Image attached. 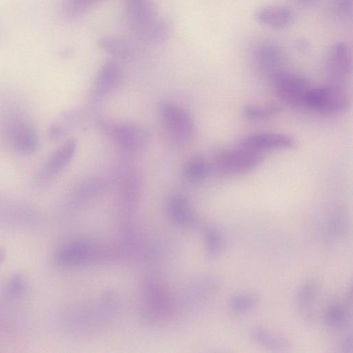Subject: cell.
I'll return each instance as SVG.
<instances>
[{"instance_id": "603a6c76", "label": "cell", "mask_w": 353, "mask_h": 353, "mask_svg": "<svg viewBox=\"0 0 353 353\" xmlns=\"http://www.w3.org/2000/svg\"><path fill=\"white\" fill-rule=\"evenodd\" d=\"M257 303V297L252 294H240L233 296L230 303L231 310L236 314L252 310Z\"/></svg>"}, {"instance_id": "ba28073f", "label": "cell", "mask_w": 353, "mask_h": 353, "mask_svg": "<svg viewBox=\"0 0 353 353\" xmlns=\"http://www.w3.org/2000/svg\"><path fill=\"white\" fill-rule=\"evenodd\" d=\"M306 108L324 114L344 112L349 106V99L343 87L328 84L308 91Z\"/></svg>"}, {"instance_id": "1f68e13d", "label": "cell", "mask_w": 353, "mask_h": 353, "mask_svg": "<svg viewBox=\"0 0 353 353\" xmlns=\"http://www.w3.org/2000/svg\"><path fill=\"white\" fill-rule=\"evenodd\" d=\"M300 2L305 4H310L314 2V0H299Z\"/></svg>"}, {"instance_id": "30bf717a", "label": "cell", "mask_w": 353, "mask_h": 353, "mask_svg": "<svg viewBox=\"0 0 353 353\" xmlns=\"http://www.w3.org/2000/svg\"><path fill=\"white\" fill-rule=\"evenodd\" d=\"M351 70L352 56L348 46L343 41L332 43L325 59V71L329 84L343 87Z\"/></svg>"}, {"instance_id": "2e32d148", "label": "cell", "mask_w": 353, "mask_h": 353, "mask_svg": "<svg viewBox=\"0 0 353 353\" xmlns=\"http://www.w3.org/2000/svg\"><path fill=\"white\" fill-rule=\"evenodd\" d=\"M120 69L116 62L108 61L100 69L93 84L94 94L101 97L110 91L117 84Z\"/></svg>"}, {"instance_id": "4fadbf2b", "label": "cell", "mask_w": 353, "mask_h": 353, "mask_svg": "<svg viewBox=\"0 0 353 353\" xmlns=\"http://www.w3.org/2000/svg\"><path fill=\"white\" fill-rule=\"evenodd\" d=\"M165 212L169 219L175 224L186 228L199 225L195 215L190 208L188 200L183 195L170 196L165 205Z\"/></svg>"}, {"instance_id": "52a82bcc", "label": "cell", "mask_w": 353, "mask_h": 353, "mask_svg": "<svg viewBox=\"0 0 353 353\" xmlns=\"http://www.w3.org/2000/svg\"><path fill=\"white\" fill-rule=\"evenodd\" d=\"M77 146V141L69 139L54 150L35 172L32 185L39 188L50 185L70 163Z\"/></svg>"}, {"instance_id": "8992f818", "label": "cell", "mask_w": 353, "mask_h": 353, "mask_svg": "<svg viewBox=\"0 0 353 353\" xmlns=\"http://www.w3.org/2000/svg\"><path fill=\"white\" fill-rule=\"evenodd\" d=\"M143 315L149 322L162 321L176 308V302L159 282L150 280L143 288Z\"/></svg>"}, {"instance_id": "4316f807", "label": "cell", "mask_w": 353, "mask_h": 353, "mask_svg": "<svg viewBox=\"0 0 353 353\" xmlns=\"http://www.w3.org/2000/svg\"><path fill=\"white\" fill-rule=\"evenodd\" d=\"M26 282L23 276L16 274L8 281V291L12 296L19 297L26 292Z\"/></svg>"}, {"instance_id": "ac0fdd59", "label": "cell", "mask_w": 353, "mask_h": 353, "mask_svg": "<svg viewBox=\"0 0 353 353\" xmlns=\"http://www.w3.org/2000/svg\"><path fill=\"white\" fill-rule=\"evenodd\" d=\"M250 337L255 343L274 351H287L290 347L285 339L262 328L253 329Z\"/></svg>"}, {"instance_id": "ffe728a7", "label": "cell", "mask_w": 353, "mask_h": 353, "mask_svg": "<svg viewBox=\"0 0 353 353\" xmlns=\"http://www.w3.org/2000/svg\"><path fill=\"white\" fill-rule=\"evenodd\" d=\"M347 230L345 212L341 208L335 209L329 217L326 228V238L328 242H334L343 236Z\"/></svg>"}, {"instance_id": "4dcf8cb0", "label": "cell", "mask_w": 353, "mask_h": 353, "mask_svg": "<svg viewBox=\"0 0 353 353\" xmlns=\"http://www.w3.org/2000/svg\"><path fill=\"white\" fill-rule=\"evenodd\" d=\"M6 257V252L5 250L0 248V263L3 261Z\"/></svg>"}, {"instance_id": "277c9868", "label": "cell", "mask_w": 353, "mask_h": 353, "mask_svg": "<svg viewBox=\"0 0 353 353\" xmlns=\"http://www.w3.org/2000/svg\"><path fill=\"white\" fill-rule=\"evenodd\" d=\"M270 80L276 94L283 103L294 108H306V96L312 88L307 78L279 69L270 74Z\"/></svg>"}, {"instance_id": "d6986e66", "label": "cell", "mask_w": 353, "mask_h": 353, "mask_svg": "<svg viewBox=\"0 0 353 353\" xmlns=\"http://www.w3.org/2000/svg\"><path fill=\"white\" fill-rule=\"evenodd\" d=\"M210 172V163L202 156L196 155L186 162L183 175L187 181L197 183L205 179Z\"/></svg>"}, {"instance_id": "7a4b0ae2", "label": "cell", "mask_w": 353, "mask_h": 353, "mask_svg": "<svg viewBox=\"0 0 353 353\" xmlns=\"http://www.w3.org/2000/svg\"><path fill=\"white\" fill-rule=\"evenodd\" d=\"M1 134L8 146L18 155H32L39 147V137L35 127L23 116L8 117L3 123Z\"/></svg>"}, {"instance_id": "7c38bea8", "label": "cell", "mask_w": 353, "mask_h": 353, "mask_svg": "<svg viewBox=\"0 0 353 353\" xmlns=\"http://www.w3.org/2000/svg\"><path fill=\"white\" fill-rule=\"evenodd\" d=\"M254 20L267 27L283 30L288 28L294 21L293 10L284 6H266L255 10Z\"/></svg>"}, {"instance_id": "9c48e42d", "label": "cell", "mask_w": 353, "mask_h": 353, "mask_svg": "<svg viewBox=\"0 0 353 353\" xmlns=\"http://www.w3.org/2000/svg\"><path fill=\"white\" fill-rule=\"evenodd\" d=\"M159 114L163 127L171 139L181 143L189 140L193 135L194 122L183 108L163 101L159 105Z\"/></svg>"}, {"instance_id": "d4e9b609", "label": "cell", "mask_w": 353, "mask_h": 353, "mask_svg": "<svg viewBox=\"0 0 353 353\" xmlns=\"http://www.w3.org/2000/svg\"><path fill=\"white\" fill-rule=\"evenodd\" d=\"M99 45L108 52L121 58H127L130 54L128 46L121 40L105 37L100 39Z\"/></svg>"}, {"instance_id": "8fae6325", "label": "cell", "mask_w": 353, "mask_h": 353, "mask_svg": "<svg viewBox=\"0 0 353 353\" xmlns=\"http://www.w3.org/2000/svg\"><path fill=\"white\" fill-rule=\"evenodd\" d=\"M296 143L293 136L287 134L257 132L246 136L239 144L263 153L268 150L291 149Z\"/></svg>"}, {"instance_id": "9a60e30c", "label": "cell", "mask_w": 353, "mask_h": 353, "mask_svg": "<svg viewBox=\"0 0 353 353\" xmlns=\"http://www.w3.org/2000/svg\"><path fill=\"white\" fill-rule=\"evenodd\" d=\"M319 289V281L316 277L308 278L299 288L296 295V305L300 314L304 319L310 318L313 305Z\"/></svg>"}, {"instance_id": "44dd1931", "label": "cell", "mask_w": 353, "mask_h": 353, "mask_svg": "<svg viewBox=\"0 0 353 353\" xmlns=\"http://www.w3.org/2000/svg\"><path fill=\"white\" fill-rule=\"evenodd\" d=\"M281 110V106L275 103L266 104H247L243 108V116L250 120H264L274 117Z\"/></svg>"}, {"instance_id": "5b68a950", "label": "cell", "mask_w": 353, "mask_h": 353, "mask_svg": "<svg viewBox=\"0 0 353 353\" xmlns=\"http://www.w3.org/2000/svg\"><path fill=\"white\" fill-rule=\"evenodd\" d=\"M102 130L119 146L130 152H141L150 143V134L142 126L129 122L101 121Z\"/></svg>"}, {"instance_id": "3957f363", "label": "cell", "mask_w": 353, "mask_h": 353, "mask_svg": "<svg viewBox=\"0 0 353 353\" xmlns=\"http://www.w3.org/2000/svg\"><path fill=\"white\" fill-rule=\"evenodd\" d=\"M111 257H113L112 250L105 249L88 239H77L60 247L55 254L54 261L62 268H77Z\"/></svg>"}, {"instance_id": "e0dca14e", "label": "cell", "mask_w": 353, "mask_h": 353, "mask_svg": "<svg viewBox=\"0 0 353 353\" xmlns=\"http://www.w3.org/2000/svg\"><path fill=\"white\" fill-rule=\"evenodd\" d=\"M140 184L136 176L128 174L122 179L120 186V200L125 212H130L140 197Z\"/></svg>"}, {"instance_id": "f546056e", "label": "cell", "mask_w": 353, "mask_h": 353, "mask_svg": "<svg viewBox=\"0 0 353 353\" xmlns=\"http://www.w3.org/2000/svg\"><path fill=\"white\" fill-rule=\"evenodd\" d=\"M296 48L302 52L307 50V47H308L307 43L305 41L302 40V39L299 40L296 42Z\"/></svg>"}, {"instance_id": "7402d4cb", "label": "cell", "mask_w": 353, "mask_h": 353, "mask_svg": "<svg viewBox=\"0 0 353 353\" xmlns=\"http://www.w3.org/2000/svg\"><path fill=\"white\" fill-rule=\"evenodd\" d=\"M204 234L208 255L210 257L217 256L224 247V239L221 232L217 228L209 226L205 228Z\"/></svg>"}, {"instance_id": "cb8c5ba5", "label": "cell", "mask_w": 353, "mask_h": 353, "mask_svg": "<svg viewBox=\"0 0 353 353\" xmlns=\"http://www.w3.org/2000/svg\"><path fill=\"white\" fill-rule=\"evenodd\" d=\"M325 321L330 327H341L348 321V312L341 305H332L325 313Z\"/></svg>"}, {"instance_id": "5bb4252c", "label": "cell", "mask_w": 353, "mask_h": 353, "mask_svg": "<svg viewBox=\"0 0 353 353\" xmlns=\"http://www.w3.org/2000/svg\"><path fill=\"white\" fill-rule=\"evenodd\" d=\"M254 61L256 66L271 74L279 70L284 59V53L279 45L271 41L258 44L254 50Z\"/></svg>"}, {"instance_id": "484cf974", "label": "cell", "mask_w": 353, "mask_h": 353, "mask_svg": "<svg viewBox=\"0 0 353 353\" xmlns=\"http://www.w3.org/2000/svg\"><path fill=\"white\" fill-rule=\"evenodd\" d=\"M96 0H65L66 13L71 17L81 15Z\"/></svg>"}, {"instance_id": "83f0119b", "label": "cell", "mask_w": 353, "mask_h": 353, "mask_svg": "<svg viewBox=\"0 0 353 353\" xmlns=\"http://www.w3.org/2000/svg\"><path fill=\"white\" fill-rule=\"evenodd\" d=\"M333 12L342 19L351 17L352 12V0H331Z\"/></svg>"}, {"instance_id": "f1b7e54d", "label": "cell", "mask_w": 353, "mask_h": 353, "mask_svg": "<svg viewBox=\"0 0 353 353\" xmlns=\"http://www.w3.org/2000/svg\"><path fill=\"white\" fill-rule=\"evenodd\" d=\"M340 352L343 353H352V337L350 334L347 336L340 343Z\"/></svg>"}, {"instance_id": "6da1fadb", "label": "cell", "mask_w": 353, "mask_h": 353, "mask_svg": "<svg viewBox=\"0 0 353 353\" xmlns=\"http://www.w3.org/2000/svg\"><path fill=\"white\" fill-rule=\"evenodd\" d=\"M263 160V154L241 144L221 150L210 163V171L221 175L243 174L256 168Z\"/></svg>"}]
</instances>
